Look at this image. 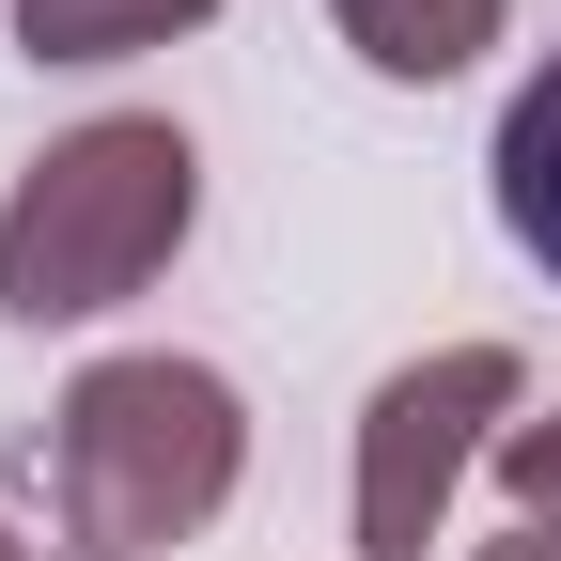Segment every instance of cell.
<instances>
[{
    "mask_svg": "<svg viewBox=\"0 0 561 561\" xmlns=\"http://www.w3.org/2000/svg\"><path fill=\"white\" fill-rule=\"evenodd\" d=\"M468 561H561V515H515L500 546H468Z\"/></svg>",
    "mask_w": 561,
    "mask_h": 561,
    "instance_id": "8",
    "label": "cell"
},
{
    "mask_svg": "<svg viewBox=\"0 0 561 561\" xmlns=\"http://www.w3.org/2000/svg\"><path fill=\"white\" fill-rule=\"evenodd\" d=\"M203 219V140L172 110H94L0 187V312L16 328H94L157 280Z\"/></svg>",
    "mask_w": 561,
    "mask_h": 561,
    "instance_id": "2",
    "label": "cell"
},
{
    "mask_svg": "<svg viewBox=\"0 0 561 561\" xmlns=\"http://www.w3.org/2000/svg\"><path fill=\"white\" fill-rule=\"evenodd\" d=\"M483 172H500V234H515V250L561 280V47L515 79V110H500V157H483Z\"/></svg>",
    "mask_w": 561,
    "mask_h": 561,
    "instance_id": "5",
    "label": "cell"
},
{
    "mask_svg": "<svg viewBox=\"0 0 561 561\" xmlns=\"http://www.w3.org/2000/svg\"><path fill=\"white\" fill-rule=\"evenodd\" d=\"M343 47L375 62V79H468L483 47L515 32V0H328Z\"/></svg>",
    "mask_w": 561,
    "mask_h": 561,
    "instance_id": "4",
    "label": "cell"
},
{
    "mask_svg": "<svg viewBox=\"0 0 561 561\" xmlns=\"http://www.w3.org/2000/svg\"><path fill=\"white\" fill-rule=\"evenodd\" d=\"M0 561H32V546H16V530H0Z\"/></svg>",
    "mask_w": 561,
    "mask_h": 561,
    "instance_id": "9",
    "label": "cell"
},
{
    "mask_svg": "<svg viewBox=\"0 0 561 561\" xmlns=\"http://www.w3.org/2000/svg\"><path fill=\"white\" fill-rule=\"evenodd\" d=\"M500 437H515V343H437V359L375 375V405H359V561H421L468 453H500Z\"/></svg>",
    "mask_w": 561,
    "mask_h": 561,
    "instance_id": "3",
    "label": "cell"
},
{
    "mask_svg": "<svg viewBox=\"0 0 561 561\" xmlns=\"http://www.w3.org/2000/svg\"><path fill=\"white\" fill-rule=\"evenodd\" d=\"M219 0H16V47L32 62H140V47H172L203 32Z\"/></svg>",
    "mask_w": 561,
    "mask_h": 561,
    "instance_id": "6",
    "label": "cell"
},
{
    "mask_svg": "<svg viewBox=\"0 0 561 561\" xmlns=\"http://www.w3.org/2000/svg\"><path fill=\"white\" fill-rule=\"evenodd\" d=\"M32 453H47V515H62L79 561H157L187 530H219V500L250 483V405H234L219 359L140 343V359L62 375Z\"/></svg>",
    "mask_w": 561,
    "mask_h": 561,
    "instance_id": "1",
    "label": "cell"
},
{
    "mask_svg": "<svg viewBox=\"0 0 561 561\" xmlns=\"http://www.w3.org/2000/svg\"><path fill=\"white\" fill-rule=\"evenodd\" d=\"M500 483H515V515H561V405L500 437Z\"/></svg>",
    "mask_w": 561,
    "mask_h": 561,
    "instance_id": "7",
    "label": "cell"
}]
</instances>
